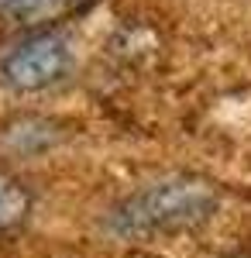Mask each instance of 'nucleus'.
I'll list each match as a JSON object with an SVG mask.
<instances>
[{
	"mask_svg": "<svg viewBox=\"0 0 251 258\" xmlns=\"http://www.w3.org/2000/svg\"><path fill=\"white\" fill-rule=\"evenodd\" d=\"M73 66V45L55 31H31L0 59V80L18 93L55 86Z\"/></svg>",
	"mask_w": 251,
	"mask_h": 258,
	"instance_id": "obj_2",
	"label": "nucleus"
},
{
	"mask_svg": "<svg viewBox=\"0 0 251 258\" xmlns=\"http://www.w3.org/2000/svg\"><path fill=\"white\" fill-rule=\"evenodd\" d=\"M217 210V189L196 176H169L135 189L110 214V231L120 238H162L196 227Z\"/></svg>",
	"mask_w": 251,
	"mask_h": 258,
	"instance_id": "obj_1",
	"label": "nucleus"
},
{
	"mask_svg": "<svg viewBox=\"0 0 251 258\" xmlns=\"http://www.w3.org/2000/svg\"><path fill=\"white\" fill-rule=\"evenodd\" d=\"M90 0H0V24L31 31H48L55 21L86 11Z\"/></svg>",
	"mask_w": 251,
	"mask_h": 258,
	"instance_id": "obj_3",
	"label": "nucleus"
},
{
	"mask_svg": "<svg viewBox=\"0 0 251 258\" xmlns=\"http://www.w3.org/2000/svg\"><path fill=\"white\" fill-rule=\"evenodd\" d=\"M31 214V193L28 186L11 176H0V231L18 227Z\"/></svg>",
	"mask_w": 251,
	"mask_h": 258,
	"instance_id": "obj_4",
	"label": "nucleus"
}]
</instances>
